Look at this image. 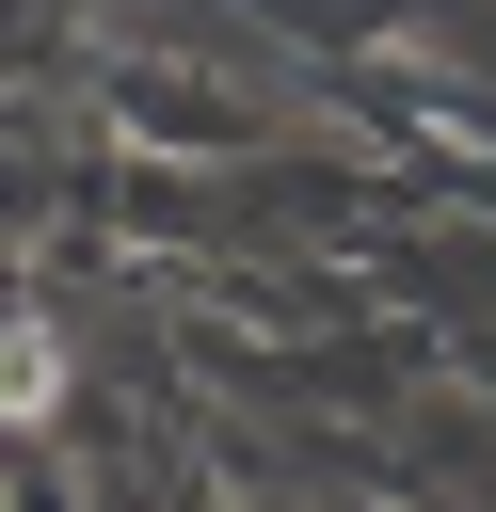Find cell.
I'll return each mask as SVG.
<instances>
[{
  "label": "cell",
  "instance_id": "cell-1",
  "mask_svg": "<svg viewBox=\"0 0 496 512\" xmlns=\"http://www.w3.org/2000/svg\"><path fill=\"white\" fill-rule=\"evenodd\" d=\"M0 416H16V432L64 416V336H48V320H0Z\"/></svg>",
  "mask_w": 496,
  "mask_h": 512
}]
</instances>
